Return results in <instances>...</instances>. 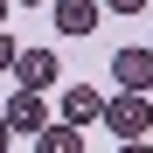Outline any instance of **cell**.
Here are the masks:
<instances>
[{
	"instance_id": "6da1fadb",
	"label": "cell",
	"mask_w": 153,
	"mask_h": 153,
	"mask_svg": "<svg viewBox=\"0 0 153 153\" xmlns=\"http://www.w3.org/2000/svg\"><path fill=\"white\" fill-rule=\"evenodd\" d=\"M97 125H105V132H118V139H139V132H153V105H146V91H118V97H105Z\"/></svg>"
},
{
	"instance_id": "7a4b0ae2",
	"label": "cell",
	"mask_w": 153,
	"mask_h": 153,
	"mask_svg": "<svg viewBox=\"0 0 153 153\" xmlns=\"http://www.w3.org/2000/svg\"><path fill=\"white\" fill-rule=\"evenodd\" d=\"M14 76H21V91H49L63 76V63H56V49H21V56H14Z\"/></svg>"
},
{
	"instance_id": "3957f363",
	"label": "cell",
	"mask_w": 153,
	"mask_h": 153,
	"mask_svg": "<svg viewBox=\"0 0 153 153\" xmlns=\"http://www.w3.org/2000/svg\"><path fill=\"white\" fill-rule=\"evenodd\" d=\"M0 125H7V132H42V125H49L42 91H14V97H7V111H0Z\"/></svg>"
},
{
	"instance_id": "277c9868",
	"label": "cell",
	"mask_w": 153,
	"mask_h": 153,
	"mask_svg": "<svg viewBox=\"0 0 153 153\" xmlns=\"http://www.w3.org/2000/svg\"><path fill=\"white\" fill-rule=\"evenodd\" d=\"M111 76H118V91H153V49H118Z\"/></svg>"
},
{
	"instance_id": "5b68a950",
	"label": "cell",
	"mask_w": 153,
	"mask_h": 153,
	"mask_svg": "<svg viewBox=\"0 0 153 153\" xmlns=\"http://www.w3.org/2000/svg\"><path fill=\"white\" fill-rule=\"evenodd\" d=\"M97 111H105V97H97L91 84H70L63 91V125H97Z\"/></svg>"
},
{
	"instance_id": "8992f818",
	"label": "cell",
	"mask_w": 153,
	"mask_h": 153,
	"mask_svg": "<svg viewBox=\"0 0 153 153\" xmlns=\"http://www.w3.org/2000/svg\"><path fill=\"white\" fill-rule=\"evenodd\" d=\"M56 28L63 35H91L97 28V0H56Z\"/></svg>"
},
{
	"instance_id": "52a82bcc",
	"label": "cell",
	"mask_w": 153,
	"mask_h": 153,
	"mask_svg": "<svg viewBox=\"0 0 153 153\" xmlns=\"http://www.w3.org/2000/svg\"><path fill=\"white\" fill-rule=\"evenodd\" d=\"M35 153H84V132H76V125H56V118H49L42 132H35Z\"/></svg>"
},
{
	"instance_id": "ba28073f",
	"label": "cell",
	"mask_w": 153,
	"mask_h": 153,
	"mask_svg": "<svg viewBox=\"0 0 153 153\" xmlns=\"http://www.w3.org/2000/svg\"><path fill=\"white\" fill-rule=\"evenodd\" d=\"M14 56H21V49L7 42V28H0V76H7V70H14Z\"/></svg>"
},
{
	"instance_id": "9c48e42d",
	"label": "cell",
	"mask_w": 153,
	"mask_h": 153,
	"mask_svg": "<svg viewBox=\"0 0 153 153\" xmlns=\"http://www.w3.org/2000/svg\"><path fill=\"white\" fill-rule=\"evenodd\" d=\"M105 7H111V14H139L146 0H105Z\"/></svg>"
},
{
	"instance_id": "30bf717a",
	"label": "cell",
	"mask_w": 153,
	"mask_h": 153,
	"mask_svg": "<svg viewBox=\"0 0 153 153\" xmlns=\"http://www.w3.org/2000/svg\"><path fill=\"white\" fill-rule=\"evenodd\" d=\"M118 153H153V146H146V139H125V146H118Z\"/></svg>"
},
{
	"instance_id": "8fae6325",
	"label": "cell",
	"mask_w": 153,
	"mask_h": 153,
	"mask_svg": "<svg viewBox=\"0 0 153 153\" xmlns=\"http://www.w3.org/2000/svg\"><path fill=\"white\" fill-rule=\"evenodd\" d=\"M7 139H14V132H7V125H0V153H7Z\"/></svg>"
},
{
	"instance_id": "7c38bea8",
	"label": "cell",
	"mask_w": 153,
	"mask_h": 153,
	"mask_svg": "<svg viewBox=\"0 0 153 153\" xmlns=\"http://www.w3.org/2000/svg\"><path fill=\"white\" fill-rule=\"evenodd\" d=\"M21 7H42V0H21Z\"/></svg>"
},
{
	"instance_id": "4fadbf2b",
	"label": "cell",
	"mask_w": 153,
	"mask_h": 153,
	"mask_svg": "<svg viewBox=\"0 0 153 153\" xmlns=\"http://www.w3.org/2000/svg\"><path fill=\"white\" fill-rule=\"evenodd\" d=\"M0 21H7V0H0Z\"/></svg>"
}]
</instances>
